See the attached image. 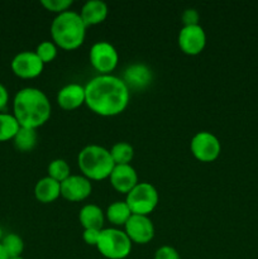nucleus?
I'll return each mask as SVG.
<instances>
[{"instance_id": "1", "label": "nucleus", "mask_w": 258, "mask_h": 259, "mask_svg": "<svg viewBox=\"0 0 258 259\" xmlns=\"http://www.w3.org/2000/svg\"><path fill=\"white\" fill-rule=\"evenodd\" d=\"M86 101L91 111L101 116H114L125 110L128 106V86L114 75H99L85 85Z\"/></svg>"}, {"instance_id": "2", "label": "nucleus", "mask_w": 258, "mask_h": 259, "mask_svg": "<svg viewBox=\"0 0 258 259\" xmlns=\"http://www.w3.org/2000/svg\"><path fill=\"white\" fill-rule=\"evenodd\" d=\"M51 110L47 95L37 88L20 89L13 100V115L20 126L37 129L48 121Z\"/></svg>"}, {"instance_id": "3", "label": "nucleus", "mask_w": 258, "mask_h": 259, "mask_svg": "<svg viewBox=\"0 0 258 259\" xmlns=\"http://www.w3.org/2000/svg\"><path fill=\"white\" fill-rule=\"evenodd\" d=\"M86 25L81 19L80 13L66 10L55 17L51 24V35L57 47L63 50H75L85 40Z\"/></svg>"}, {"instance_id": "4", "label": "nucleus", "mask_w": 258, "mask_h": 259, "mask_svg": "<svg viewBox=\"0 0 258 259\" xmlns=\"http://www.w3.org/2000/svg\"><path fill=\"white\" fill-rule=\"evenodd\" d=\"M77 162L80 171L90 181L108 179L115 166L110 151L99 144H89L83 147L78 153Z\"/></svg>"}, {"instance_id": "5", "label": "nucleus", "mask_w": 258, "mask_h": 259, "mask_svg": "<svg viewBox=\"0 0 258 259\" xmlns=\"http://www.w3.org/2000/svg\"><path fill=\"white\" fill-rule=\"evenodd\" d=\"M132 240L124 230L108 228L100 232L96 244L99 252L108 259H124L132 252Z\"/></svg>"}, {"instance_id": "6", "label": "nucleus", "mask_w": 258, "mask_h": 259, "mask_svg": "<svg viewBox=\"0 0 258 259\" xmlns=\"http://www.w3.org/2000/svg\"><path fill=\"white\" fill-rule=\"evenodd\" d=\"M158 191L149 182H138L126 194L125 202L132 214L147 215L148 217L158 205Z\"/></svg>"}, {"instance_id": "7", "label": "nucleus", "mask_w": 258, "mask_h": 259, "mask_svg": "<svg viewBox=\"0 0 258 259\" xmlns=\"http://www.w3.org/2000/svg\"><path fill=\"white\" fill-rule=\"evenodd\" d=\"M90 63L100 75H110L111 71L118 66L119 53L111 43L99 40L94 43L89 52Z\"/></svg>"}, {"instance_id": "8", "label": "nucleus", "mask_w": 258, "mask_h": 259, "mask_svg": "<svg viewBox=\"0 0 258 259\" xmlns=\"http://www.w3.org/2000/svg\"><path fill=\"white\" fill-rule=\"evenodd\" d=\"M191 153L200 162H212L219 157L222 144L217 136L206 131L199 132L190 142Z\"/></svg>"}, {"instance_id": "9", "label": "nucleus", "mask_w": 258, "mask_h": 259, "mask_svg": "<svg viewBox=\"0 0 258 259\" xmlns=\"http://www.w3.org/2000/svg\"><path fill=\"white\" fill-rule=\"evenodd\" d=\"M13 72L22 78L37 77L42 73L45 63L42 62L35 51H22L13 57L12 63Z\"/></svg>"}, {"instance_id": "10", "label": "nucleus", "mask_w": 258, "mask_h": 259, "mask_svg": "<svg viewBox=\"0 0 258 259\" xmlns=\"http://www.w3.org/2000/svg\"><path fill=\"white\" fill-rule=\"evenodd\" d=\"M124 228H125L124 232L132 240V243L147 244L154 237V225L147 215L132 214Z\"/></svg>"}, {"instance_id": "11", "label": "nucleus", "mask_w": 258, "mask_h": 259, "mask_svg": "<svg viewBox=\"0 0 258 259\" xmlns=\"http://www.w3.org/2000/svg\"><path fill=\"white\" fill-rule=\"evenodd\" d=\"M206 45V34L200 24L182 27L179 33V46L186 55H199Z\"/></svg>"}, {"instance_id": "12", "label": "nucleus", "mask_w": 258, "mask_h": 259, "mask_svg": "<svg viewBox=\"0 0 258 259\" xmlns=\"http://www.w3.org/2000/svg\"><path fill=\"white\" fill-rule=\"evenodd\" d=\"M93 191V185L83 175H71L61 182V196L72 202L88 199Z\"/></svg>"}, {"instance_id": "13", "label": "nucleus", "mask_w": 258, "mask_h": 259, "mask_svg": "<svg viewBox=\"0 0 258 259\" xmlns=\"http://www.w3.org/2000/svg\"><path fill=\"white\" fill-rule=\"evenodd\" d=\"M109 180L114 189L121 194H128L139 182L137 171L131 164H115Z\"/></svg>"}, {"instance_id": "14", "label": "nucleus", "mask_w": 258, "mask_h": 259, "mask_svg": "<svg viewBox=\"0 0 258 259\" xmlns=\"http://www.w3.org/2000/svg\"><path fill=\"white\" fill-rule=\"evenodd\" d=\"M58 105L65 110H75L86 101L85 86L80 83H67L57 94Z\"/></svg>"}, {"instance_id": "15", "label": "nucleus", "mask_w": 258, "mask_h": 259, "mask_svg": "<svg viewBox=\"0 0 258 259\" xmlns=\"http://www.w3.org/2000/svg\"><path fill=\"white\" fill-rule=\"evenodd\" d=\"M123 81L128 89H144L151 83L152 71L143 63H133L128 66L123 73Z\"/></svg>"}, {"instance_id": "16", "label": "nucleus", "mask_w": 258, "mask_h": 259, "mask_svg": "<svg viewBox=\"0 0 258 259\" xmlns=\"http://www.w3.org/2000/svg\"><path fill=\"white\" fill-rule=\"evenodd\" d=\"M108 5L103 0H89L82 5L80 10V17L86 27L99 24L108 17Z\"/></svg>"}, {"instance_id": "17", "label": "nucleus", "mask_w": 258, "mask_h": 259, "mask_svg": "<svg viewBox=\"0 0 258 259\" xmlns=\"http://www.w3.org/2000/svg\"><path fill=\"white\" fill-rule=\"evenodd\" d=\"M34 196L43 204H50L61 196V184L56 180L46 176L40 179L34 186Z\"/></svg>"}, {"instance_id": "18", "label": "nucleus", "mask_w": 258, "mask_h": 259, "mask_svg": "<svg viewBox=\"0 0 258 259\" xmlns=\"http://www.w3.org/2000/svg\"><path fill=\"white\" fill-rule=\"evenodd\" d=\"M78 220L83 229L103 230L105 215L98 205L86 204L81 207L80 212H78Z\"/></svg>"}, {"instance_id": "19", "label": "nucleus", "mask_w": 258, "mask_h": 259, "mask_svg": "<svg viewBox=\"0 0 258 259\" xmlns=\"http://www.w3.org/2000/svg\"><path fill=\"white\" fill-rule=\"evenodd\" d=\"M131 217L132 211L125 201H114L106 209V218L115 227H124Z\"/></svg>"}, {"instance_id": "20", "label": "nucleus", "mask_w": 258, "mask_h": 259, "mask_svg": "<svg viewBox=\"0 0 258 259\" xmlns=\"http://www.w3.org/2000/svg\"><path fill=\"white\" fill-rule=\"evenodd\" d=\"M38 141L37 131L27 126H20L15 137L13 138L14 146L20 152H29L35 147Z\"/></svg>"}, {"instance_id": "21", "label": "nucleus", "mask_w": 258, "mask_h": 259, "mask_svg": "<svg viewBox=\"0 0 258 259\" xmlns=\"http://www.w3.org/2000/svg\"><path fill=\"white\" fill-rule=\"evenodd\" d=\"M20 124L13 114L0 113V142L10 141L19 131Z\"/></svg>"}, {"instance_id": "22", "label": "nucleus", "mask_w": 258, "mask_h": 259, "mask_svg": "<svg viewBox=\"0 0 258 259\" xmlns=\"http://www.w3.org/2000/svg\"><path fill=\"white\" fill-rule=\"evenodd\" d=\"M3 245L4 250L7 252L8 257L10 258H18L22 257V253L24 250V242L22 238L15 233H9V234L4 235L0 242Z\"/></svg>"}, {"instance_id": "23", "label": "nucleus", "mask_w": 258, "mask_h": 259, "mask_svg": "<svg viewBox=\"0 0 258 259\" xmlns=\"http://www.w3.org/2000/svg\"><path fill=\"white\" fill-rule=\"evenodd\" d=\"M110 156L115 164H131L134 157V149L128 142H118L110 149Z\"/></svg>"}, {"instance_id": "24", "label": "nucleus", "mask_w": 258, "mask_h": 259, "mask_svg": "<svg viewBox=\"0 0 258 259\" xmlns=\"http://www.w3.org/2000/svg\"><path fill=\"white\" fill-rule=\"evenodd\" d=\"M48 176L61 184V182L65 181L68 176H71V168L65 159H53V161L48 164Z\"/></svg>"}, {"instance_id": "25", "label": "nucleus", "mask_w": 258, "mask_h": 259, "mask_svg": "<svg viewBox=\"0 0 258 259\" xmlns=\"http://www.w3.org/2000/svg\"><path fill=\"white\" fill-rule=\"evenodd\" d=\"M35 53H37L38 57L42 60V62L45 63V65L46 63H50L57 57V45H56L53 40H42V42L37 46V48H35Z\"/></svg>"}, {"instance_id": "26", "label": "nucleus", "mask_w": 258, "mask_h": 259, "mask_svg": "<svg viewBox=\"0 0 258 259\" xmlns=\"http://www.w3.org/2000/svg\"><path fill=\"white\" fill-rule=\"evenodd\" d=\"M40 4L50 12L60 14L66 10H70V7L73 4V2L72 0H42Z\"/></svg>"}, {"instance_id": "27", "label": "nucleus", "mask_w": 258, "mask_h": 259, "mask_svg": "<svg viewBox=\"0 0 258 259\" xmlns=\"http://www.w3.org/2000/svg\"><path fill=\"white\" fill-rule=\"evenodd\" d=\"M154 259H181V257L174 247L162 245L154 253Z\"/></svg>"}, {"instance_id": "28", "label": "nucleus", "mask_w": 258, "mask_h": 259, "mask_svg": "<svg viewBox=\"0 0 258 259\" xmlns=\"http://www.w3.org/2000/svg\"><path fill=\"white\" fill-rule=\"evenodd\" d=\"M182 23H184V27H187V25H197L199 24L200 14L196 9L194 8H189V9L184 10L181 15Z\"/></svg>"}, {"instance_id": "29", "label": "nucleus", "mask_w": 258, "mask_h": 259, "mask_svg": "<svg viewBox=\"0 0 258 259\" xmlns=\"http://www.w3.org/2000/svg\"><path fill=\"white\" fill-rule=\"evenodd\" d=\"M101 230H95V229H83L82 233V239L86 244L89 245H95L98 244L99 237H100Z\"/></svg>"}, {"instance_id": "30", "label": "nucleus", "mask_w": 258, "mask_h": 259, "mask_svg": "<svg viewBox=\"0 0 258 259\" xmlns=\"http://www.w3.org/2000/svg\"><path fill=\"white\" fill-rule=\"evenodd\" d=\"M8 101H9V93H8V89L0 82V113H3V110L7 108Z\"/></svg>"}, {"instance_id": "31", "label": "nucleus", "mask_w": 258, "mask_h": 259, "mask_svg": "<svg viewBox=\"0 0 258 259\" xmlns=\"http://www.w3.org/2000/svg\"><path fill=\"white\" fill-rule=\"evenodd\" d=\"M0 259H9V257H8V254H7V252H5L2 244H0Z\"/></svg>"}, {"instance_id": "32", "label": "nucleus", "mask_w": 258, "mask_h": 259, "mask_svg": "<svg viewBox=\"0 0 258 259\" xmlns=\"http://www.w3.org/2000/svg\"><path fill=\"white\" fill-rule=\"evenodd\" d=\"M3 239V230H2V227H0V242H2Z\"/></svg>"}, {"instance_id": "33", "label": "nucleus", "mask_w": 258, "mask_h": 259, "mask_svg": "<svg viewBox=\"0 0 258 259\" xmlns=\"http://www.w3.org/2000/svg\"><path fill=\"white\" fill-rule=\"evenodd\" d=\"M10 259H24L23 257H18V258H10Z\"/></svg>"}]
</instances>
